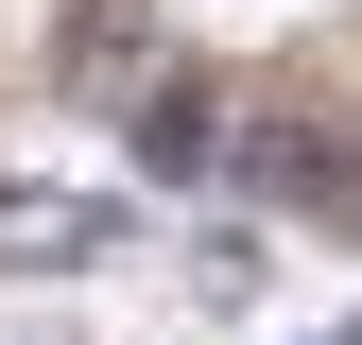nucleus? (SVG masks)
<instances>
[{
	"mask_svg": "<svg viewBox=\"0 0 362 345\" xmlns=\"http://www.w3.org/2000/svg\"><path fill=\"white\" fill-rule=\"evenodd\" d=\"M139 172H156V190H207V172H224V104H207L190 69L139 86Z\"/></svg>",
	"mask_w": 362,
	"mask_h": 345,
	"instance_id": "obj_2",
	"label": "nucleus"
},
{
	"mask_svg": "<svg viewBox=\"0 0 362 345\" xmlns=\"http://www.w3.org/2000/svg\"><path fill=\"white\" fill-rule=\"evenodd\" d=\"M224 172H242L259 207H293V225L345 207V139H328V121H259V139H224Z\"/></svg>",
	"mask_w": 362,
	"mask_h": 345,
	"instance_id": "obj_1",
	"label": "nucleus"
}]
</instances>
